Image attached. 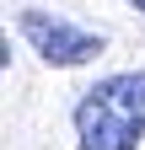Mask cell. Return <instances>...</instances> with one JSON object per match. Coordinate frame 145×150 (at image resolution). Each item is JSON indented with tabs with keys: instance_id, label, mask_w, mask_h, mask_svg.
Wrapping results in <instances>:
<instances>
[{
	"instance_id": "obj_3",
	"label": "cell",
	"mask_w": 145,
	"mask_h": 150,
	"mask_svg": "<svg viewBox=\"0 0 145 150\" xmlns=\"http://www.w3.org/2000/svg\"><path fill=\"white\" fill-rule=\"evenodd\" d=\"M129 6H134V11H140V16H145V0H129Z\"/></svg>"
},
{
	"instance_id": "obj_1",
	"label": "cell",
	"mask_w": 145,
	"mask_h": 150,
	"mask_svg": "<svg viewBox=\"0 0 145 150\" xmlns=\"http://www.w3.org/2000/svg\"><path fill=\"white\" fill-rule=\"evenodd\" d=\"M145 139V70H118L81 91L75 150H140Z\"/></svg>"
},
{
	"instance_id": "obj_2",
	"label": "cell",
	"mask_w": 145,
	"mask_h": 150,
	"mask_svg": "<svg viewBox=\"0 0 145 150\" xmlns=\"http://www.w3.org/2000/svg\"><path fill=\"white\" fill-rule=\"evenodd\" d=\"M16 27H22V38H27V48H32V54H43V59H48V64H59V70L92 64L97 54L107 48V38H102V32H86V27L65 22V16H54V11H38V6H27L22 16H16Z\"/></svg>"
}]
</instances>
